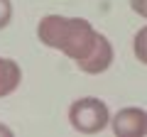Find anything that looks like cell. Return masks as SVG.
<instances>
[{"instance_id": "obj_1", "label": "cell", "mask_w": 147, "mask_h": 137, "mask_svg": "<svg viewBox=\"0 0 147 137\" xmlns=\"http://www.w3.org/2000/svg\"><path fill=\"white\" fill-rule=\"evenodd\" d=\"M37 39L44 47L66 54L84 74L91 76L108 71L115 59L110 39L84 17L44 15L37 22Z\"/></svg>"}, {"instance_id": "obj_2", "label": "cell", "mask_w": 147, "mask_h": 137, "mask_svg": "<svg viewBox=\"0 0 147 137\" xmlns=\"http://www.w3.org/2000/svg\"><path fill=\"white\" fill-rule=\"evenodd\" d=\"M69 122L81 135H98L110 125V110L100 98L86 95L69 105Z\"/></svg>"}, {"instance_id": "obj_3", "label": "cell", "mask_w": 147, "mask_h": 137, "mask_svg": "<svg viewBox=\"0 0 147 137\" xmlns=\"http://www.w3.org/2000/svg\"><path fill=\"white\" fill-rule=\"evenodd\" d=\"M115 137H142L147 135V113L142 108H120L110 118Z\"/></svg>"}, {"instance_id": "obj_4", "label": "cell", "mask_w": 147, "mask_h": 137, "mask_svg": "<svg viewBox=\"0 0 147 137\" xmlns=\"http://www.w3.org/2000/svg\"><path fill=\"white\" fill-rule=\"evenodd\" d=\"M22 81V68L17 61L7 56H0V98H5V95L15 93L17 86Z\"/></svg>"}, {"instance_id": "obj_5", "label": "cell", "mask_w": 147, "mask_h": 137, "mask_svg": "<svg viewBox=\"0 0 147 137\" xmlns=\"http://www.w3.org/2000/svg\"><path fill=\"white\" fill-rule=\"evenodd\" d=\"M132 52H135V59L140 64L147 66V25L140 27L135 32V39H132Z\"/></svg>"}, {"instance_id": "obj_6", "label": "cell", "mask_w": 147, "mask_h": 137, "mask_svg": "<svg viewBox=\"0 0 147 137\" xmlns=\"http://www.w3.org/2000/svg\"><path fill=\"white\" fill-rule=\"evenodd\" d=\"M12 20V0H0V30H5Z\"/></svg>"}, {"instance_id": "obj_7", "label": "cell", "mask_w": 147, "mask_h": 137, "mask_svg": "<svg viewBox=\"0 0 147 137\" xmlns=\"http://www.w3.org/2000/svg\"><path fill=\"white\" fill-rule=\"evenodd\" d=\"M130 7H132V12H137L140 17L147 20V0H130Z\"/></svg>"}, {"instance_id": "obj_8", "label": "cell", "mask_w": 147, "mask_h": 137, "mask_svg": "<svg viewBox=\"0 0 147 137\" xmlns=\"http://www.w3.org/2000/svg\"><path fill=\"white\" fill-rule=\"evenodd\" d=\"M0 137H12V130L7 125H3V122H0Z\"/></svg>"}]
</instances>
